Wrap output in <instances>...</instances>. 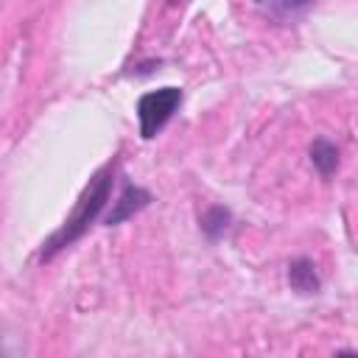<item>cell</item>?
<instances>
[{"instance_id":"obj_1","label":"cell","mask_w":358,"mask_h":358,"mask_svg":"<svg viewBox=\"0 0 358 358\" xmlns=\"http://www.w3.org/2000/svg\"><path fill=\"white\" fill-rule=\"evenodd\" d=\"M115 176H117V162H109L103 165L101 171H95V176L90 179V185L84 187V193L78 196L73 213L64 218V224L39 246V263H48L53 260L59 252H64L67 246H73L78 238L87 235V229L101 221L103 215V207L112 196V187H115Z\"/></svg>"},{"instance_id":"obj_2","label":"cell","mask_w":358,"mask_h":358,"mask_svg":"<svg viewBox=\"0 0 358 358\" xmlns=\"http://www.w3.org/2000/svg\"><path fill=\"white\" fill-rule=\"evenodd\" d=\"M182 90L179 87H159L151 92H143L137 98V120H140V137L151 140L157 137L165 123L176 115V109L182 106Z\"/></svg>"},{"instance_id":"obj_3","label":"cell","mask_w":358,"mask_h":358,"mask_svg":"<svg viewBox=\"0 0 358 358\" xmlns=\"http://www.w3.org/2000/svg\"><path fill=\"white\" fill-rule=\"evenodd\" d=\"M151 201H154L151 190H145V187H140V185H134V182L126 179L123 187H120V193H117V199H115L112 207L101 215V221H103L106 227H117V224H123L126 218H131V215H137L140 210H145Z\"/></svg>"},{"instance_id":"obj_4","label":"cell","mask_w":358,"mask_h":358,"mask_svg":"<svg viewBox=\"0 0 358 358\" xmlns=\"http://www.w3.org/2000/svg\"><path fill=\"white\" fill-rule=\"evenodd\" d=\"M255 8L271 20V22H280V25H288L294 20H299L308 8H313L316 0H252Z\"/></svg>"},{"instance_id":"obj_5","label":"cell","mask_w":358,"mask_h":358,"mask_svg":"<svg viewBox=\"0 0 358 358\" xmlns=\"http://www.w3.org/2000/svg\"><path fill=\"white\" fill-rule=\"evenodd\" d=\"M285 277H288L291 291H296L302 296L319 294V288H322V277H319V271H316V266H313L310 257H294L288 263V274Z\"/></svg>"},{"instance_id":"obj_6","label":"cell","mask_w":358,"mask_h":358,"mask_svg":"<svg viewBox=\"0 0 358 358\" xmlns=\"http://www.w3.org/2000/svg\"><path fill=\"white\" fill-rule=\"evenodd\" d=\"M308 154H310V165L319 171V176L330 179V176L338 171L341 151H338V145H336L333 140H327V137H316V140L310 143Z\"/></svg>"},{"instance_id":"obj_7","label":"cell","mask_w":358,"mask_h":358,"mask_svg":"<svg viewBox=\"0 0 358 358\" xmlns=\"http://www.w3.org/2000/svg\"><path fill=\"white\" fill-rule=\"evenodd\" d=\"M199 227H201V232H204L210 241H218V238L232 227V213H229L227 207H221V204H213V207H207V210L201 213Z\"/></svg>"},{"instance_id":"obj_8","label":"cell","mask_w":358,"mask_h":358,"mask_svg":"<svg viewBox=\"0 0 358 358\" xmlns=\"http://www.w3.org/2000/svg\"><path fill=\"white\" fill-rule=\"evenodd\" d=\"M168 3H171V6H179V3H185V0H168Z\"/></svg>"}]
</instances>
